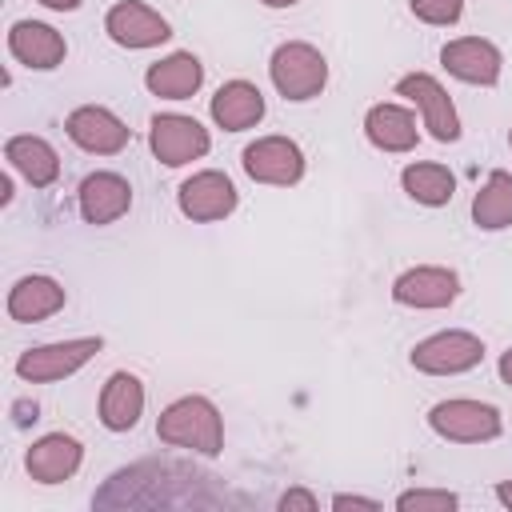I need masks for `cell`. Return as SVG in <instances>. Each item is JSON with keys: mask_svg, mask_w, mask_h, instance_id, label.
Returning <instances> with one entry per match:
<instances>
[{"mask_svg": "<svg viewBox=\"0 0 512 512\" xmlns=\"http://www.w3.org/2000/svg\"><path fill=\"white\" fill-rule=\"evenodd\" d=\"M400 188H404L416 204H424V208H440V204L452 200V192H456V176H452L444 164H436V160H416V164H408V168L400 172Z\"/></svg>", "mask_w": 512, "mask_h": 512, "instance_id": "24", "label": "cell"}, {"mask_svg": "<svg viewBox=\"0 0 512 512\" xmlns=\"http://www.w3.org/2000/svg\"><path fill=\"white\" fill-rule=\"evenodd\" d=\"M332 508H380L376 500H368V496H348V492H336L332 496Z\"/></svg>", "mask_w": 512, "mask_h": 512, "instance_id": "28", "label": "cell"}, {"mask_svg": "<svg viewBox=\"0 0 512 512\" xmlns=\"http://www.w3.org/2000/svg\"><path fill=\"white\" fill-rule=\"evenodd\" d=\"M440 64L448 68V76L464 80V84H480V88H492L504 72V56L492 40L484 36H460V40H448L440 48Z\"/></svg>", "mask_w": 512, "mask_h": 512, "instance_id": "13", "label": "cell"}, {"mask_svg": "<svg viewBox=\"0 0 512 512\" xmlns=\"http://www.w3.org/2000/svg\"><path fill=\"white\" fill-rule=\"evenodd\" d=\"M64 288L60 280L52 276H20L8 292V316L16 324H36V320H48L64 308Z\"/></svg>", "mask_w": 512, "mask_h": 512, "instance_id": "21", "label": "cell"}, {"mask_svg": "<svg viewBox=\"0 0 512 512\" xmlns=\"http://www.w3.org/2000/svg\"><path fill=\"white\" fill-rule=\"evenodd\" d=\"M44 8H52V12H76L80 8V0H40Z\"/></svg>", "mask_w": 512, "mask_h": 512, "instance_id": "29", "label": "cell"}, {"mask_svg": "<svg viewBox=\"0 0 512 512\" xmlns=\"http://www.w3.org/2000/svg\"><path fill=\"white\" fill-rule=\"evenodd\" d=\"M364 136L380 152H412L416 140H420L416 116L404 104H392V100H380L364 112Z\"/></svg>", "mask_w": 512, "mask_h": 512, "instance_id": "17", "label": "cell"}, {"mask_svg": "<svg viewBox=\"0 0 512 512\" xmlns=\"http://www.w3.org/2000/svg\"><path fill=\"white\" fill-rule=\"evenodd\" d=\"M408 360L424 376H460L484 360V340L476 332H464V328H444V332L424 336L408 352Z\"/></svg>", "mask_w": 512, "mask_h": 512, "instance_id": "4", "label": "cell"}, {"mask_svg": "<svg viewBox=\"0 0 512 512\" xmlns=\"http://www.w3.org/2000/svg\"><path fill=\"white\" fill-rule=\"evenodd\" d=\"M240 164L256 184H276V188H288V184H296L304 176V152H300V144L292 136H260V140H252L240 152Z\"/></svg>", "mask_w": 512, "mask_h": 512, "instance_id": "8", "label": "cell"}, {"mask_svg": "<svg viewBox=\"0 0 512 512\" xmlns=\"http://www.w3.org/2000/svg\"><path fill=\"white\" fill-rule=\"evenodd\" d=\"M236 184L224 176V172H216V168H204V172H192L184 184H180V192H176V204H180V212L188 216V220H196V224H212V220H224L232 208H236Z\"/></svg>", "mask_w": 512, "mask_h": 512, "instance_id": "11", "label": "cell"}, {"mask_svg": "<svg viewBox=\"0 0 512 512\" xmlns=\"http://www.w3.org/2000/svg\"><path fill=\"white\" fill-rule=\"evenodd\" d=\"M76 204L88 224H116L132 208V184L120 172H88L80 180Z\"/></svg>", "mask_w": 512, "mask_h": 512, "instance_id": "15", "label": "cell"}, {"mask_svg": "<svg viewBox=\"0 0 512 512\" xmlns=\"http://www.w3.org/2000/svg\"><path fill=\"white\" fill-rule=\"evenodd\" d=\"M496 368H500V380H504V384L512 388V348H508V352L500 356V364H496Z\"/></svg>", "mask_w": 512, "mask_h": 512, "instance_id": "30", "label": "cell"}, {"mask_svg": "<svg viewBox=\"0 0 512 512\" xmlns=\"http://www.w3.org/2000/svg\"><path fill=\"white\" fill-rule=\"evenodd\" d=\"M156 436L172 448H188V452H200V456H220L224 420H220V408L208 396H180L160 412Z\"/></svg>", "mask_w": 512, "mask_h": 512, "instance_id": "1", "label": "cell"}, {"mask_svg": "<svg viewBox=\"0 0 512 512\" xmlns=\"http://www.w3.org/2000/svg\"><path fill=\"white\" fill-rule=\"evenodd\" d=\"M396 96H404V100L416 104V112H420V120H424V128H428L432 140H440V144L460 140L456 104H452V96L444 92V84H440L436 76H428V72H408V76L396 80Z\"/></svg>", "mask_w": 512, "mask_h": 512, "instance_id": "7", "label": "cell"}, {"mask_svg": "<svg viewBox=\"0 0 512 512\" xmlns=\"http://www.w3.org/2000/svg\"><path fill=\"white\" fill-rule=\"evenodd\" d=\"M104 32H108V40L120 44V48H156V44H164V40L172 36L168 20H164L156 8L140 4V0H120V4H112L108 16H104Z\"/></svg>", "mask_w": 512, "mask_h": 512, "instance_id": "12", "label": "cell"}, {"mask_svg": "<svg viewBox=\"0 0 512 512\" xmlns=\"http://www.w3.org/2000/svg\"><path fill=\"white\" fill-rule=\"evenodd\" d=\"M8 52H12L24 68L52 72L56 64H64L68 44H64V36H60L52 24H40V20H16V24L8 28Z\"/></svg>", "mask_w": 512, "mask_h": 512, "instance_id": "16", "label": "cell"}, {"mask_svg": "<svg viewBox=\"0 0 512 512\" xmlns=\"http://www.w3.org/2000/svg\"><path fill=\"white\" fill-rule=\"evenodd\" d=\"M472 224L480 232L512 228V172H504V168L488 172L484 188L472 196Z\"/></svg>", "mask_w": 512, "mask_h": 512, "instance_id": "23", "label": "cell"}, {"mask_svg": "<svg viewBox=\"0 0 512 512\" xmlns=\"http://www.w3.org/2000/svg\"><path fill=\"white\" fill-rule=\"evenodd\" d=\"M508 144H512V136H508Z\"/></svg>", "mask_w": 512, "mask_h": 512, "instance_id": "33", "label": "cell"}, {"mask_svg": "<svg viewBox=\"0 0 512 512\" xmlns=\"http://www.w3.org/2000/svg\"><path fill=\"white\" fill-rule=\"evenodd\" d=\"M4 160L32 184V188H48L60 176V156L44 136H12L4 144Z\"/></svg>", "mask_w": 512, "mask_h": 512, "instance_id": "22", "label": "cell"}, {"mask_svg": "<svg viewBox=\"0 0 512 512\" xmlns=\"http://www.w3.org/2000/svg\"><path fill=\"white\" fill-rule=\"evenodd\" d=\"M496 500H500L504 508H512V480H500V484H496Z\"/></svg>", "mask_w": 512, "mask_h": 512, "instance_id": "31", "label": "cell"}, {"mask_svg": "<svg viewBox=\"0 0 512 512\" xmlns=\"http://www.w3.org/2000/svg\"><path fill=\"white\" fill-rule=\"evenodd\" d=\"M144 416V384L132 372H112L100 388V424L108 432H128Z\"/></svg>", "mask_w": 512, "mask_h": 512, "instance_id": "20", "label": "cell"}, {"mask_svg": "<svg viewBox=\"0 0 512 512\" xmlns=\"http://www.w3.org/2000/svg\"><path fill=\"white\" fill-rule=\"evenodd\" d=\"M456 296H460V276L440 264H416L392 280V300L404 308L436 312V308H448Z\"/></svg>", "mask_w": 512, "mask_h": 512, "instance_id": "10", "label": "cell"}, {"mask_svg": "<svg viewBox=\"0 0 512 512\" xmlns=\"http://www.w3.org/2000/svg\"><path fill=\"white\" fill-rule=\"evenodd\" d=\"M280 508H308V512H312V508H316V496L304 492V488H292V492L280 496Z\"/></svg>", "mask_w": 512, "mask_h": 512, "instance_id": "27", "label": "cell"}, {"mask_svg": "<svg viewBox=\"0 0 512 512\" xmlns=\"http://www.w3.org/2000/svg\"><path fill=\"white\" fill-rule=\"evenodd\" d=\"M64 132H68V140H72L76 148H84V152H92V156H116V152L132 140V128H128L116 112H108V108H100V104H80V108H72L68 120H64Z\"/></svg>", "mask_w": 512, "mask_h": 512, "instance_id": "9", "label": "cell"}, {"mask_svg": "<svg viewBox=\"0 0 512 512\" xmlns=\"http://www.w3.org/2000/svg\"><path fill=\"white\" fill-rule=\"evenodd\" d=\"M264 8H292V4H300V0H260Z\"/></svg>", "mask_w": 512, "mask_h": 512, "instance_id": "32", "label": "cell"}, {"mask_svg": "<svg viewBox=\"0 0 512 512\" xmlns=\"http://www.w3.org/2000/svg\"><path fill=\"white\" fill-rule=\"evenodd\" d=\"M408 8L416 20L436 24V28H448L464 16V0H408Z\"/></svg>", "mask_w": 512, "mask_h": 512, "instance_id": "26", "label": "cell"}, {"mask_svg": "<svg viewBox=\"0 0 512 512\" xmlns=\"http://www.w3.org/2000/svg\"><path fill=\"white\" fill-rule=\"evenodd\" d=\"M148 144H152V156L168 168H184L192 160H200L208 148H212V136L208 128L196 120V116H180V112H160L152 116L148 124Z\"/></svg>", "mask_w": 512, "mask_h": 512, "instance_id": "6", "label": "cell"}, {"mask_svg": "<svg viewBox=\"0 0 512 512\" xmlns=\"http://www.w3.org/2000/svg\"><path fill=\"white\" fill-rule=\"evenodd\" d=\"M208 112H212L216 128L244 132V128H252V124L264 120V92L256 84H248V80H228V84L216 88Z\"/></svg>", "mask_w": 512, "mask_h": 512, "instance_id": "19", "label": "cell"}, {"mask_svg": "<svg viewBox=\"0 0 512 512\" xmlns=\"http://www.w3.org/2000/svg\"><path fill=\"white\" fill-rule=\"evenodd\" d=\"M100 348H104L100 336H76V340L36 344V348L20 352V360H16V376L28 380V384H52V380H64V376L80 372Z\"/></svg>", "mask_w": 512, "mask_h": 512, "instance_id": "5", "label": "cell"}, {"mask_svg": "<svg viewBox=\"0 0 512 512\" xmlns=\"http://www.w3.org/2000/svg\"><path fill=\"white\" fill-rule=\"evenodd\" d=\"M80 460H84V444L76 436H68V432H48V436H40L24 452V468H28V476L36 484H64V480H72Z\"/></svg>", "mask_w": 512, "mask_h": 512, "instance_id": "14", "label": "cell"}, {"mask_svg": "<svg viewBox=\"0 0 512 512\" xmlns=\"http://www.w3.org/2000/svg\"><path fill=\"white\" fill-rule=\"evenodd\" d=\"M456 504H460V496L448 488H412V492L396 496L400 512H452Z\"/></svg>", "mask_w": 512, "mask_h": 512, "instance_id": "25", "label": "cell"}, {"mask_svg": "<svg viewBox=\"0 0 512 512\" xmlns=\"http://www.w3.org/2000/svg\"><path fill=\"white\" fill-rule=\"evenodd\" d=\"M428 428L444 440H456V444H488L504 432V420H500L496 404L452 396V400H440L428 408Z\"/></svg>", "mask_w": 512, "mask_h": 512, "instance_id": "3", "label": "cell"}, {"mask_svg": "<svg viewBox=\"0 0 512 512\" xmlns=\"http://www.w3.org/2000/svg\"><path fill=\"white\" fill-rule=\"evenodd\" d=\"M200 84H204V64L192 52H172V56L148 64V72H144V88L160 100H188L200 92Z\"/></svg>", "mask_w": 512, "mask_h": 512, "instance_id": "18", "label": "cell"}, {"mask_svg": "<svg viewBox=\"0 0 512 512\" xmlns=\"http://www.w3.org/2000/svg\"><path fill=\"white\" fill-rule=\"evenodd\" d=\"M268 76H272V88L284 100L300 104V100H312V96L324 92V84H328V60L308 40H284L272 52V60H268Z\"/></svg>", "mask_w": 512, "mask_h": 512, "instance_id": "2", "label": "cell"}]
</instances>
